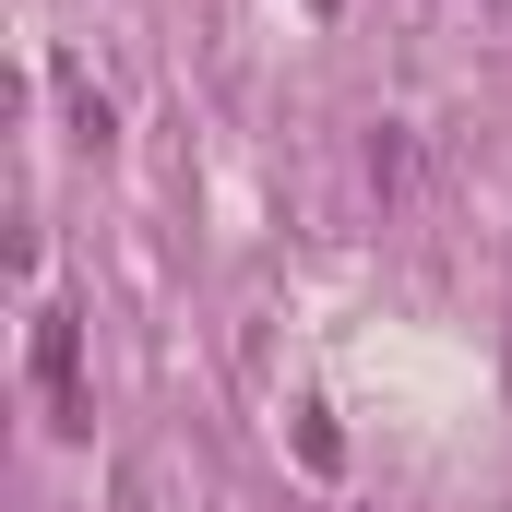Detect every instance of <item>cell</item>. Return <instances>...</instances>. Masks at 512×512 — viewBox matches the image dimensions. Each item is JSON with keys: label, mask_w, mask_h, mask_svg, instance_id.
<instances>
[{"label": "cell", "mask_w": 512, "mask_h": 512, "mask_svg": "<svg viewBox=\"0 0 512 512\" xmlns=\"http://www.w3.org/2000/svg\"><path fill=\"white\" fill-rule=\"evenodd\" d=\"M310 12H334V0H310Z\"/></svg>", "instance_id": "obj_2"}, {"label": "cell", "mask_w": 512, "mask_h": 512, "mask_svg": "<svg viewBox=\"0 0 512 512\" xmlns=\"http://www.w3.org/2000/svg\"><path fill=\"white\" fill-rule=\"evenodd\" d=\"M60 96H72V143H84V155H108V96H96V84H84V72H72V60H60Z\"/></svg>", "instance_id": "obj_1"}]
</instances>
